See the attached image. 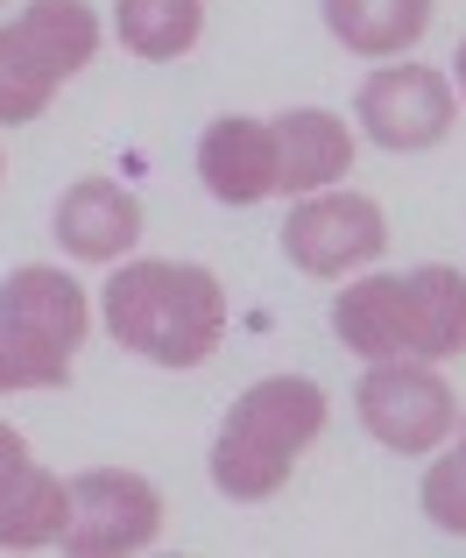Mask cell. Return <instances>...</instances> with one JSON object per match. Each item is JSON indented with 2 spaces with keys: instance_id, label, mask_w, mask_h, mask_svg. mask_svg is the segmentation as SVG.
<instances>
[{
  "instance_id": "obj_15",
  "label": "cell",
  "mask_w": 466,
  "mask_h": 558,
  "mask_svg": "<svg viewBox=\"0 0 466 558\" xmlns=\"http://www.w3.org/2000/svg\"><path fill=\"white\" fill-rule=\"evenodd\" d=\"M326 28L354 57H403L431 28V0H326Z\"/></svg>"
},
{
  "instance_id": "obj_4",
  "label": "cell",
  "mask_w": 466,
  "mask_h": 558,
  "mask_svg": "<svg viewBox=\"0 0 466 558\" xmlns=\"http://www.w3.org/2000/svg\"><path fill=\"white\" fill-rule=\"evenodd\" d=\"M354 410L389 452H439L459 432V396L431 361H368Z\"/></svg>"
},
{
  "instance_id": "obj_16",
  "label": "cell",
  "mask_w": 466,
  "mask_h": 558,
  "mask_svg": "<svg viewBox=\"0 0 466 558\" xmlns=\"http://www.w3.org/2000/svg\"><path fill=\"white\" fill-rule=\"evenodd\" d=\"M113 36L135 57H184L206 36V0H121L113 8Z\"/></svg>"
},
{
  "instance_id": "obj_14",
  "label": "cell",
  "mask_w": 466,
  "mask_h": 558,
  "mask_svg": "<svg viewBox=\"0 0 466 558\" xmlns=\"http://www.w3.org/2000/svg\"><path fill=\"white\" fill-rule=\"evenodd\" d=\"M64 523H71V481H57L50 466L28 460L22 474L0 488V551L64 545Z\"/></svg>"
},
{
  "instance_id": "obj_6",
  "label": "cell",
  "mask_w": 466,
  "mask_h": 558,
  "mask_svg": "<svg viewBox=\"0 0 466 558\" xmlns=\"http://www.w3.org/2000/svg\"><path fill=\"white\" fill-rule=\"evenodd\" d=\"M354 121L368 128V142L396 156H417V149H439L459 121V99H453V78L431 64H382L354 99Z\"/></svg>"
},
{
  "instance_id": "obj_7",
  "label": "cell",
  "mask_w": 466,
  "mask_h": 558,
  "mask_svg": "<svg viewBox=\"0 0 466 558\" xmlns=\"http://www.w3.org/2000/svg\"><path fill=\"white\" fill-rule=\"evenodd\" d=\"M382 247H389V219H382V205L360 198V191H311V198L283 219V255L297 262L304 276L368 269Z\"/></svg>"
},
{
  "instance_id": "obj_10",
  "label": "cell",
  "mask_w": 466,
  "mask_h": 558,
  "mask_svg": "<svg viewBox=\"0 0 466 558\" xmlns=\"http://www.w3.org/2000/svg\"><path fill=\"white\" fill-rule=\"evenodd\" d=\"M57 241L78 262H121L142 241V198L113 178H78L57 198Z\"/></svg>"
},
{
  "instance_id": "obj_12",
  "label": "cell",
  "mask_w": 466,
  "mask_h": 558,
  "mask_svg": "<svg viewBox=\"0 0 466 558\" xmlns=\"http://www.w3.org/2000/svg\"><path fill=\"white\" fill-rule=\"evenodd\" d=\"M403 354L410 361H453L466 354V276L445 262L403 276Z\"/></svg>"
},
{
  "instance_id": "obj_22",
  "label": "cell",
  "mask_w": 466,
  "mask_h": 558,
  "mask_svg": "<svg viewBox=\"0 0 466 558\" xmlns=\"http://www.w3.org/2000/svg\"><path fill=\"white\" fill-rule=\"evenodd\" d=\"M0 8H8V0H0Z\"/></svg>"
},
{
  "instance_id": "obj_17",
  "label": "cell",
  "mask_w": 466,
  "mask_h": 558,
  "mask_svg": "<svg viewBox=\"0 0 466 558\" xmlns=\"http://www.w3.org/2000/svg\"><path fill=\"white\" fill-rule=\"evenodd\" d=\"M64 381H71V354H50V347L0 326V396L8 389H64Z\"/></svg>"
},
{
  "instance_id": "obj_8",
  "label": "cell",
  "mask_w": 466,
  "mask_h": 558,
  "mask_svg": "<svg viewBox=\"0 0 466 558\" xmlns=\"http://www.w3.org/2000/svg\"><path fill=\"white\" fill-rule=\"evenodd\" d=\"M0 326L36 340V347H50V354H78L93 312H85V290L71 283L64 269L28 262V269H14L8 283H0Z\"/></svg>"
},
{
  "instance_id": "obj_20",
  "label": "cell",
  "mask_w": 466,
  "mask_h": 558,
  "mask_svg": "<svg viewBox=\"0 0 466 558\" xmlns=\"http://www.w3.org/2000/svg\"><path fill=\"white\" fill-rule=\"evenodd\" d=\"M453 78H459V99H466V43H459V57H453Z\"/></svg>"
},
{
  "instance_id": "obj_1",
  "label": "cell",
  "mask_w": 466,
  "mask_h": 558,
  "mask_svg": "<svg viewBox=\"0 0 466 558\" xmlns=\"http://www.w3.org/2000/svg\"><path fill=\"white\" fill-rule=\"evenodd\" d=\"M107 332L156 368H198L226 340V290L198 262H121L107 283Z\"/></svg>"
},
{
  "instance_id": "obj_11",
  "label": "cell",
  "mask_w": 466,
  "mask_h": 558,
  "mask_svg": "<svg viewBox=\"0 0 466 558\" xmlns=\"http://www.w3.org/2000/svg\"><path fill=\"white\" fill-rule=\"evenodd\" d=\"M346 170H354V135H346L340 113L326 107L275 113V191L311 198V191H332Z\"/></svg>"
},
{
  "instance_id": "obj_3",
  "label": "cell",
  "mask_w": 466,
  "mask_h": 558,
  "mask_svg": "<svg viewBox=\"0 0 466 558\" xmlns=\"http://www.w3.org/2000/svg\"><path fill=\"white\" fill-rule=\"evenodd\" d=\"M99 50V14L85 0H28L0 28V121L22 128L57 99V85L78 78Z\"/></svg>"
},
{
  "instance_id": "obj_5",
  "label": "cell",
  "mask_w": 466,
  "mask_h": 558,
  "mask_svg": "<svg viewBox=\"0 0 466 558\" xmlns=\"http://www.w3.org/2000/svg\"><path fill=\"white\" fill-rule=\"evenodd\" d=\"M156 537H163V495H156V481L127 474V466H85V474H71L64 551H78V558L149 551Z\"/></svg>"
},
{
  "instance_id": "obj_13",
  "label": "cell",
  "mask_w": 466,
  "mask_h": 558,
  "mask_svg": "<svg viewBox=\"0 0 466 558\" xmlns=\"http://www.w3.org/2000/svg\"><path fill=\"white\" fill-rule=\"evenodd\" d=\"M332 332L360 361H403V276H360L332 298Z\"/></svg>"
},
{
  "instance_id": "obj_21",
  "label": "cell",
  "mask_w": 466,
  "mask_h": 558,
  "mask_svg": "<svg viewBox=\"0 0 466 558\" xmlns=\"http://www.w3.org/2000/svg\"><path fill=\"white\" fill-rule=\"evenodd\" d=\"M459 446H466V424H459Z\"/></svg>"
},
{
  "instance_id": "obj_18",
  "label": "cell",
  "mask_w": 466,
  "mask_h": 558,
  "mask_svg": "<svg viewBox=\"0 0 466 558\" xmlns=\"http://www.w3.org/2000/svg\"><path fill=\"white\" fill-rule=\"evenodd\" d=\"M417 502H425V517L439 523L445 537H466V446H453L445 460H431Z\"/></svg>"
},
{
  "instance_id": "obj_19",
  "label": "cell",
  "mask_w": 466,
  "mask_h": 558,
  "mask_svg": "<svg viewBox=\"0 0 466 558\" xmlns=\"http://www.w3.org/2000/svg\"><path fill=\"white\" fill-rule=\"evenodd\" d=\"M22 466H28V438L14 432V424H0V488H8Z\"/></svg>"
},
{
  "instance_id": "obj_9",
  "label": "cell",
  "mask_w": 466,
  "mask_h": 558,
  "mask_svg": "<svg viewBox=\"0 0 466 558\" xmlns=\"http://www.w3.org/2000/svg\"><path fill=\"white\" fill-rule=\"evenodd\" d=\"M198 178L220 205H261L275 198V121L226 113L198 135Z\"/></svg>"
},
{
  "instance_id": "obj_2",
  "label": "cell",
  "mask_w": 466,
  "mask_h": 558,
  "mask_svg": "<svg viewBox=\"0 0 466 558\" xmlns=\"http://www.w3.org/2000/svg\"><path fill=\"white\" fill-rule=\"evenodd\" d=\"M326 432V389L311 375H261L226 410L220 446H212V488L233 502H269L297 474L304 446Z\"/></svg>"
}]
</instances>
